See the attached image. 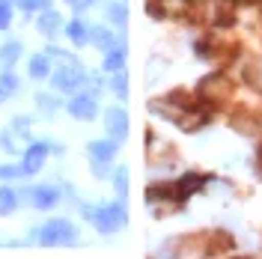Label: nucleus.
Here are the masks:
<instances>
[{"label":"nucleus","instance_id":"f257e3e1","mask_svg":"<svg viewBox=\"0 0 262 259\" xmlns=\"http://www.w3.org/2000/svg\"><path fill=\"white\" fill-rule=\"evenodd\" d=\"M48 54H51V57H57V60L63 63L54 75H51L54 87H57V90H63V93H78L83 83H86V75H83L81 63H78L75 57H69L66 51H60V48H48Z\"/></svg>","mask_w":262,"mask_h":259},{"label":"nucleus","instance_id":"f03ea898","mask_svg":"<svg viewBox=\"0 0 262 259\" xmlns=\"http://www.w3.org/2000/svg\"><path fill=\"white\" fill-rule=\"evenodd\" d=\"M83 214L90 218V224H93L101 235H111V232H116V229H122V227H125V221H128V211H125L122 203H114V206H98V209L83 206Z\"/></svg>","mask_w":262,"mask_h":259},{"label":"nucleus","instance_id":"7ed1b4c3","mask_svg":"<svg viewBox=\"0 0 262 259\" xmlns=\"http://www.w3.org/2000/svg\"><path fill=\"white\" fill-rule=\"evenodd\" d=\"M75 239H78V229L66 218H54V221H48L45 227L39 229V242L48 244V247L51 244H72Z\"/></svg>","mask_w":262,"mask_h":259},{"label":"nucleus","instance_id":"20e7f679","mask_svg":"<svg viewBox=\"0 0 262 259\" xmlns=\"http://www.w3.org/2000/svg\"><path fill=\"white\" fill-rule=\"evenodd\" d=\"M66 111L75 116V119H83V122H90V119H96V114H98L96 96H90V93H75V96L66 101Z\"/></svg>","mask_w":262,"mask_h":259},{"label":"nucleus","instance_id":"39448f33","mask_svg":"<svg viewBox=\"0 0 262 259\" xmlns=\"http://www.w3.org/2000/svg\"><path fill=\"white\" fill-rule=\"evenodd\" d=\"M51 152V143H33L27 152H24V161H21V173L24 176H33L45 167V158Z\"/></svg>","mask_w":262,"mask_h":259},{"label":"nucleus","instance_id":"423d86ee","mask_svg":"<svg viewBox=\"0 0 262 259\" xmlns=\"http://www.w3.org/2000/svg\"><path fill=\"white\" fill-rule=\"evenodd\" d=\"M27 194H30L33 209H39V211H48L60 203V188H57V185H36Z\"/></svg>","mask_w":262,"mask_h":259},{"label":"nucleus","instance_id":"0eeeda50","mask_svg":"<svg viewBox=\"0 0 262 259\" xmlns=\"http://www.w3.org/2000/svg\"><path fill=\"white\" fill-rule=\"evenodd\" d=\"M104 128H107V134L114 140H125V134H128V114L122 107L104 111Z\"/></svg>","mask_w":262,"mask_h":259},{"label":"nucleus","instance_id":"6e6552de","mask_svg":"<svg viewBox=\"0 0 262 259\" xmlns=\"http://www.w3.org/2000/svg\"><path fill=\"white\" fill-rule=\"evenodd\" d=\"M36 27H39V33H42V36H54V33H60L63 30V15H60V12H57V9H42V12H39V24H36Z\"/></svg>","mask_w":262,"mask_h":259},{"label":"nucleus","instance_id":"1a4fd4ad","mask_svg":"<svg viewBox=\"0 0 262 259\" xmlns=\"http://www.w3.org/2000/svg\"><path fill=\"white\" fill-rule=\"evenodd\" d=\"M116 152H119V140H93L90 143V158H96V161H111Z\"/></svg>","mask_w":262,"mask_h":259},{"label":"nucleus","instance_id":"9d476101","mask_svg":"<svg viewBox=\"0 0 262 259\" xmlns=\"http://www.w3.org/2000/svg\"><path fill=\"white\" fill-rule=\"evenodd\" d=\"M27 75L42 81V78H51V54H33L30 63H27Z\"/></svg>","mask_w":262,"mask_h":259},{"label":"nucleus","instance_id":"9b49d317","mask_svg":"<svg viewBox=\"0 0 262 259\" xmlns=\"http://www.w3.org/2000/svg\"><path fill=\"white\" fill-rule=\"evenodd\" d=\"M66 36H69L75 45H86V42H90V24H83L81 18H75V21L66 24Z\"/></svg>","mask_w":262,"mask_h":259},{"label":"nucleus","instance_id":"f8f14e48","mask_svg":"<svg viewBox=\"0 0 262 259\" xmlns=\"http://www.w3.org/2000/svg\"><path fill=\"white\" fill-rule=\"evenodd\" d=\"M90 42H93L98 51H111L116 45L114 33L107 30V27H90Z\"/></svg>","mask_w":262,"mask_h":259},{"label":"nucleus","instance_id":"ddd939ff","mask_svg":"<svg viewBox=\"0 0 262 259\" xmlns=\"http://www.w3.org/2000/svg\"><path fill=\"white\" fill-rule=\"evenodd\" d=\"M203 188V176H196V173H188V176H182L179 182H176V197H191L194 191H200Z\"/></svg>","mask_w":262,"mask_h":259},{"label":"nucleus","instance_id":"4468645a","mask_svg":"<svg viewBox=\"0 0 262 259\" xmlns=\"http://www.w3.org/2000/svg\"><path fill=\"white\" fill-rule=\"evenodd\" d=\"M104 72H119V69H125V48L122 45H114V48L104 54Z\"/></svg>","mask_w":262,"mask_h":259},{"label":"nucleus","instance_id":"2eb2a0df","mask_svg":"<svg viewBox=\"0 0 262 259\" xmlns=\"http://www.w3.org/2000/svg\"><path fill=\"white\" fill-rule=\"evenodd\" d=\"M15 209H18V191L3 185L0 188V214H12Z\"/></svg>","mask_w":262,"mask_h":259},{"label":"nucleus","instance_id":"dca6fc26","mask_svg":"<svg viewBox=\"0 0 262 259\" xmlns=\"http://www.w3.org/2000/svg\"><path fill=\"white\" fill-rule=\"evenodd\" d=\"M104 12H107V18L114 21L116 27H125V21H128V9H125V3H119V0H111V3L104 6Z\"/></svg>","mask_w":262,"mask_h":259},{"label":"nucleus","instance_id":"f3484780","mask_svg":"<svg viewBox=\"0 0 262 259\" xmlns=\"http://www.w3.org/2000/svg\"><path fill=\"white\" fill-rule=\"evenodd\" d=\"M18 57H21V45H18V42H6V45L0 48V66H3V69H12Z\"/></svg>","mask_w":262,"mask_h":259},{"label":"nucleus","instance_id":"a211bd4d","mask_svg":"<svg viewBox=\"0 0 262 259\" xmlns=\"http://www.w3.org/2000/svg\"><path fill=\"white\" fill-rule=\"evenodd\" d=\"M114 185H116V194L119 197L128 194V173H125V167H116L114 170Z\"/></svg>","mask_w":262,"mask_h":259},{"label":"nucleus","instance_id":"6ab92c4d","mask_svg":"<svg viewBox=\"0 0 262 259\" xmlns=\"http://www.w3.org/2000/svg\"><path fill=\"white\" fill-rule=\"evenodd\" d=\"M114 75V81H111V87H114L116 96H125L128 93V78H125V69H119V72H111Z\"/></svg>","mask_w":262,"mask_h":259},{"label":"nucleus","instance_id":"aec40b11","mask_svg":"<svg viewBox=\"0 0 262 259\" xmlns=\"http://www.w3.org/2000/svg\"><path fill=\"white\" fill-rule=\"evenodd\" d=\"M36 104H39V107H42L45 114H57V111H60V101H57L54 96H48V93L36 96Z\"/></svg>","mask_w":262,"mask_h":259},{"label":"nucleus","instance_id":"412c9836","mask_svg":"<svg viewBox=\"0 0 262 259\" xmlns=\"http://www.w3.org/2000/svg\"><path fill=\"white\" fill-rule=\"evenodd\" d=\"M18 9H24V12H42V9H48L51 0H15Z\"/></svg>","mask_w":262,"mask_h":259},{"label":"nucleus","instance_id":"4be33fe9","mask_svg":"<svg viewBox=\"0 0 262 259\" xmlns=\"http://www.w3.org/2000/svg\"><path fill=\"white\" fill-rule=\"evenodd\" d=\"M12 24V3H0V30Z\"/></svg>","mask_w":262,"mask_h":259},{"label":"nucleus","instance_id":"5701e85b","mask_svg":"<svg viewBox=\"0 0 262 259\" xmlns=\"http://www.w3.org/2000/svg\"><path fill=\"white\" fill-rule=\"evenodd\" d=\"M0 83H3V87H6L9 93H15V90H18V78L12 75V72H9V69H6V72L0 75Z\"/></svg>","mask_w":262,"mask_h":259},{"label":"nucleus","instance_id":"b1692460","mask_svg":"<svg viewBox=\"0 0 262 259\" xmlns=\"http://www.w3.org/2000/svg\"><path fill=\"white\" fill-rule=\"evenodd\" d=\"M15 176H24L21 167H12V164H3V167H0V179H3V182H6V179H15Z\"/></svg>","mask_w":262,"mask_h":259},{"label":"nucleus","instance_id":"393cba45","mask_svg":"<svg viewBox=\"0 0 262 259\" xmlns=\"http://www.w3.org/2000/svg\"><path fill=\"white\" fill-rule=\"evenodd\" d=\"M93 176H98V179H107V176H111L107 161H96V158H93Z\"/></svg>","mask_w":262,"mask_h":259},{"label":"nucleus","instance_id":"a878e982","mask_svg":"<svg viewBox=\"0 0 262 259\" xmlns=\"http://www.w3.org/2000/svg\"><path fill=\"white\" fill-rule=\"evenodd\" d=\"M69 3H72L75 9H86V6H93L96 0H69Z\"/></svg>","mask_w":262,"mask_h":259},{"label":"nucleus","instance_id":"bb28decb","mask_svg":"<svg viewBox=\"0 0 262 259\" xmlns=\"http://www.w3.org/2000/svg\"><path fill=\"white\" fill-rule=\"evenodd\" d=\"M9 96V90H6V87H3V83H0V101H3V98Z\"/></svg>","mask_w":262,"mask_h":259},{"label":"nucleus","instance_id":"cd10ccee","mask_svg":"<svg viewBox=\"0 0 262 259\" xmlns=\"http://www.w3.org/2000/svg\"><path fill=\"white\" fill-rule=\"evenodd\" d=\"M0 3H15V0H0Z\"/></svg>","mask_w":262,"mask_h":259}]
</instances>
